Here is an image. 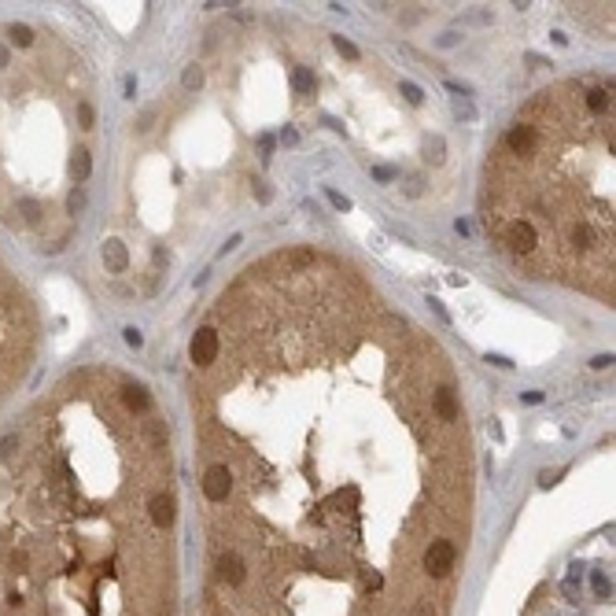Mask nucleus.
Returning a JSON list of instances; mask_svg holds the SVG:
<instances>
[{"label":"nucleus","instance_id":"obj_18","mask_svg":"<svg viewBox=\"0 0 616 616\" xmlns=\"http://www.w3.org/2000/svg\"><path fill=\"white\" fill-rule=\"evenodd\" d=\"M329 200H332V203H336V207H340V211H347V207H351V203H347V200H343V196H340V192H329Z\"/></svg>","mask_w":616,"mask_h":616},{"label":"nucleus","instance_id":"obj_16","mask_svg":"<svg viewBox=\"0 0 616 616\" xmlns=\"http://www.w3.org/2000/svg\"><path fill=\"white\" fill-rule=\"evenodd\" d=\"M126 343H130V347H140V343H144V336H140L137 329H126Z\"/></svg>","mask_w":616,"mask_h":616},{"label":"nucleus","instance_id":"obj_14","mask_svg":"<svg viewBox=\"0 0 616 616\" xmlns=\"http://www.w3.org/2000/svg\"><path fill=\"white\" fill-rule=\"evenodd\" d=\"M454 111H458V119H472V114H476V111H472V104H469V100H461V96L454 100Z\"/></svg>","mask_w":616,"mask_h":616},{"label":"nucleus","instance_id":"obj_1","mask_svg":"<svg viewBox=\"0 0 616 616\" xmlns=\"http://www.w3.org/2000/svg\"><path fill=\"white\" fill-rule=\"evenodd\" d=\"M192 388L211 616H451L472 446L451 358L354 269L280 251Z\"/></svg>","mask_w":616,"mask_h":616},{"label":"nucleus","instance_id":"obj_9","mask_svg":"<svg viewBox=\"0 0 616 616\" xmlns=\"http://www.w3.org/2000/svg\"><path fill=\"white\" fill-rule=\"evenodd\" d=\"M292 85H295V93H314V70L299 67L292 74Z\"/></svg>","mask_w":616,"mask_h":616},{"label":"nucleus","instance_id":"obj_11","mask_svg":"<svg viewBox=\"0 0 616 616\" xmlns=\"http://www.w3.org/2000/svg\"><path fill=\"white\" fill-rule=\"evenodd\" d=\"M425 151H428V159H432V163H440V159H443V140H440V137H432L428 144H425Z\"/></svg>","mask_w":616,"mask_h":616},{"label":"nucleus","instance_id":"obj_3","mask_svg":"<svg viewBox=\"0 0 616 616\" xmlns=\"http://www.w3.org/2000/svg\"><path fill=\"white\" fill-rule=\"evenodd\" d=\"M613 85L539 93L487 163V233L517 266L613 303L616 269Z\"/></svg>","mask_w":616,"mask_h":616},{"label":"nucleus","instance_id":"obj_5","mask_svg":"<svg viewBox=\"0 0 616 616\" xmlns=\"http://www.w3.org/2000/svg\"><path fill=\"white\" fill-rule=\"evenodd\" d=\"M188 354H192V366H196V369L211 366V362H214V354H218V329H214V325H203V329H196V336H192V347H188Z\"/></svg>","mask_w":616,"mask_h":616},{"label":"nucleus","instance_id":"obj_13","mask_svg":"<svg viewBox=\"0 0 616 616\" xmlns=\"http://www.w3.org/2000/svg\"><path fill=\"white\" fill-rule=\"evenodd\" d=\"M336 52L347 56V59H358V48H354L351 41H343V37H336Z\"/></svg>","mask_w":616,"mask_h":616},{"label":"nucleus","instance_id":"obj_8","mask_svg":"<svg viewBox=\"0 0 616 616\" xmlns=\"http://www.w3.org/2000/svg\"><path fill=\"white\" fill-rule=\"evenodd\" d=\"M8 37H11V45H15V48H30L33 45V30L30 27H19V22H15V27H8Z\"/></svg>","mask_w":616,"mask_h":616},{"label":"nucleus","instance_id":"obj_4","mask_svg":"<svg viewBox=\"0 0 616 616\" xmlns=\"http://www.w3.org/2000/svg\"><path fill=\"white\" fill-rule=\"evenodd\" d=\"M19 317H27V306H22V295L8 285V280H0V388L15 377V369L22 366V347L19 340H27L30 325L19 322Z\"/></svg>","mask_w":616,"mask_h":616},{"label":"nucleus","instance_id":"obj_15","mask_svg":"<svg viewBox=\"0 0 616 616\" xmlns=\"http://www.w3.org/2000/svg\"><path fill=\"white\" fill-rule=\"evenodd\" d=\"M594 587H598V594H601V598H609V594H613V583H609V580H606V576H601V572L594 576Z\"/></svg>","mask_w":616,"mask_h":616},{"label":"nucleus","instance_id":"obj_10","mask_svg":"<svg viewBox=\"0 0 616 616\" xmlns=\"http://www.w3.org/2000/svg\"><path fill=\"white\" fill-rule=\"evenodd\" d=\"M181 82H185V89H200V82H203V70L196 67V63H192V67L185 70V78H181Z\"/></svg>","mask_w":616,"mask_h":616},{"label":"nucleus","instance_id":"obj_2","mask_svg":"<svg viewBox=\"0 0 616 616\" xmlns=\"http://www.w3.org/2000/svg\"><path fill=\"white\" fill-rule=\"evenodd\" d=\"M166 480V432L122 377H70L0 443V616H174V539L148 513Z\"/></svg>","mask_w":616,"mask_h":616},{"label":"nucleus","instance_id":"obj_6","mask_svg":"<svg viewBox=\"0 0 616 616\" xmlns=\"http://www.w3.org/2000/svg\"><path fill=\"white\" fill-rule=\"evenodd\" d=\"M104 262H107V273H126L130 255H126V243L122 240H107L104 243Z\"/></svg>","mask_w":616,"mask_h":616},{"label":"nucleus","instance_id":"obj_7","mask_svg":"<svg viewBox=\"0 0 616 616\" xmlns=\"http://www.w3.org/2000/svg\"><path fill=\"white\" fill-rule=\"evenodd\" d=\"M89 174H93V151H89V148H78V151L70 156V181H74V185H85Z\"/></svg>","mask_w":616,"mask_h":616},{"label":"nucleus","instance_id":"obj_17","mask_svg":"<svg viewBox=\"0 0 616 616\" xmlns=\"http://www.w3.org/2000/svg\"><path fill=\"white\" fill-rule=\"evenodd\" d=\"M373 177H377V181H391V177H395V170H388V166H377V170H373Z\"/></svg>","mask_w":616,"mask_h":616},{"label":"nucleus","instance_id":"obj_19","mask_svg":"<svg viewBox=\"0 0 616 616\" xmlns=\"http://www.w3.org/2000/svg\"><path fill=\"white\" fill-rule=\"evenodd\" d=\"M590 366H594V369H606V366H613V358H609V354H601V358H594Z\"/></svg>","mask_w":616,"mask_h":616},{"label":"nucleus","instance_id":"obj_12","mask_svg":"<svg viewBox=\"0 0 616 616\" xmlns=\"http://www.w3.org/2000/svg\"><path fill=\"white\" fill-rule=\"evenodd\" d=\"M403 93H406L410 104H421V100H425V93H421V89H417L414 82H403Z\"/></svg>","mask_w":616,"mask_h":616}]
</instances>
